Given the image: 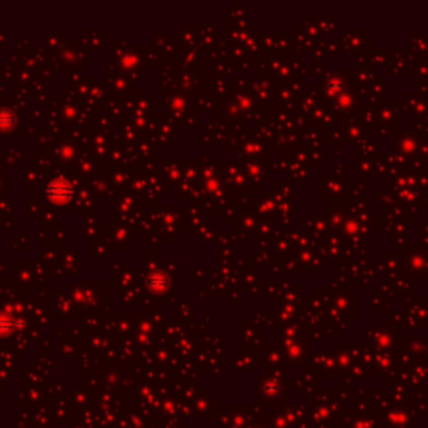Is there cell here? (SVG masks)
I'll list each match as a JSON object with an SVG mask.
<instances>
[{"mask_svg":"<svg viewBox=\"0 0 428 428\" xmlns=\"http://www.w3.org/2000/svg\"><path fill=\"white\" fill-rule=\"evenodd\" d=\"M4 114V117H0V125H7V127H10V125H12V116H10V114H7V112H2Z\"/></svg>","mask_w":428,"mask_h":428,"instance_id":"2","label":"cell"},{"mask_svg":"<svg viewBox=\"0 0 428 428\" xmlns=\"http://www.w3.org/2000/svg\"><path fill=\"white\" fill-rule=\"evenodd\" d=\"M70 188L65 183H62V181H57V183H54L51 188H49V194H51L54 199H60V201H64V199H67V197L70 196Z\"/></svg>","mask_w":428,"mask_h":428,"instance_id":"1","label":"cell"}]
</instances>
